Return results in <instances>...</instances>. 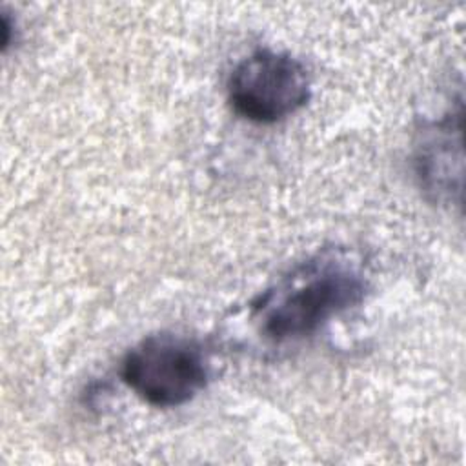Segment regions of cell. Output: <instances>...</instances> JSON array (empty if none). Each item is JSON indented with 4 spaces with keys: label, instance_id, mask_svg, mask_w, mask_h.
<instances>
[{
    "label": "cell",
    "instance_id": "obj_1",
    "mask_svg": "<svg viewBox=\"0 0 466 466\" xmlns=\"http://www.w3.org/2000/svg\"><path fill=\"white\" fill-rule=\"evenodd\" d=\"M368 289V277L351 257L340 249L322 251L258 295L251 319L266 340L297 342L359 306Z\"/></svg>",
    "mask_w": 466,
    "mask_h": 466
},
{
    "label": "cell",
    "instance_id": "obj_2",
    "mask_svg": "<svg viewBox=\"0 0 466 466\" xmlns=\"http://www.w3.org/2000/svg\"><path fill=\"white\" fill-rule=\"evenodd\" d=\"M120 377L149 406L178 408L208 386L209 364L197 340L162 331L140 339L126 351Z\"/></svg>",
    "mask_w": 466,
    "mask_h": 466
},
{
    "label": "cell",
    "instance_id": "obj_3",
    "mask_svg": "<svg viewBox=\"0 0 466 466\" xmlns=\"http://www.w3.org/2000/svg\"><path fill=\"white\" fill-rule=\"evenodd\" d=\"M311 96L306 66L289 53L257 49L229 73L228 100L255 124H275L302 109Z\"/></svg>",
    "mask_w": 466,
    "mask_h": 466
},
{
    "label": "cell",
    "instance_id": "obj_4",
    "mask_svg": "<svg viewBox=\"0 0 466 466\" xmlns=\"http://www.w3.org/2000/svg\"><path fill=\"white\" fill-rule=\"evenodd\" d=\"M413 171L419 187L433 202L448 204L453 195H461V111L422 124L413 147Z\"/></svg>",
    "mask_w": 466,
    "mask_h": 466
}]
</instances>
